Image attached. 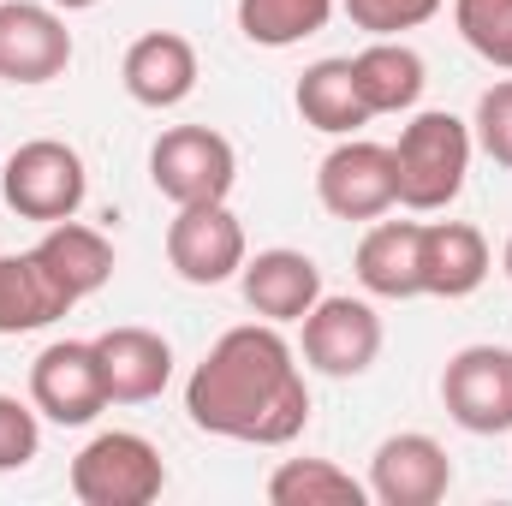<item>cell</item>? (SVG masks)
I'll return each instance as SVG.
<instances>
[{
    "mask_svg": "<svg viewBox=\"0 0 512 506\" xmlns=\"http://www.w3.org/2000/svg\"><path fill=\"white\" fill-rule=\"evenodd\" d=\"M185 417L239 447H292L310 429V381L274 322L227 328L185 381Z\"/></svg>",
    "mask_w": 512,
    "mask_h": 506,
    "instance_id": "cell-1",
    "label": "cell"
},
{
    "mask_svg": "<svg viewBox=\"0 0 512 506\" xmlns=\"http://www.w3.org/2000/svg\"><path fill=\"white\" fill-rule=\"evenodd\" d=\"M477 137L459 114L447 108H423L411 114V126L393 143V173H399V209L411 215H441L447 203H459L465 173H471Z\"/></svg>",
    "mask_w": 512,
    "mask_h": 506,
    "instance_id": "cell-2",
    "label": "cell"
},
{
    "mask_svg": "<svg viewBox=\"0 0 512 506\" xmlns=\"http://www.w3.org/2000/svg\"><path fill=\"white\" fill-rule=\"evenodd\" d=\"M90 197V167L72 143L60 137H30L6 155L0 167V203L18 215V221H36V227H54V221H72Z\"/></svg>",
    "mask_w": 512,
    "mask_h": 506,
    "instance_id": "cell-3",
    "label": "cell"
},
{
    "mask_svg": "<svg viewBox=\"0 0 512 506\" xmlns=\"http://www.w3.org/2000/svg\"><path fill=\"white\" fill-rule=\"evenodd\" d=\"M149 185L173 203H227L239 185V149L215 126H167L149 143Z\"/></svg>",
    "mask_w": 512,
    "mask_h": 506,
    "instance_id": "cell-4",
    "label": "cell"
},
{
    "mask_svg": "<svg viewBox=\"0 0 512 506\" xmlns=\"http://www.w3.org/2000/svg\"><path fill=\"white\" fill-rule=\"evenodd\" d=\"M167 489V465L149 435L137 429H102L72 459V495L84 506H149Z\"/></svg>",
    "mask_w": 512,
    "mask_h": 506,
    "instance_id": "cell-5",
    "label": "cell"
},
{
    "mask_svg": "<svg viewBox=\"0 0 512 506\" xmlns=\"http://www.w3.org/2000/svg\"><path fill=\"white\" fill-rule=\"evenodd\" d=\"M382 316H376V304L370 298H352V292H340V298H316V310L304 316V364L316 370V376L328 381H358L376 370V358H382Z\"/></svg>",
    "mask_w": 512,
    "mask_h": 506,
    "instance_id": "cell-6",
    "label": "cell"
},
{
    "mask_svg": "<svg viewBox=\"0 0 512 506\" xmlns=\"http://www.w3.org/2000/svg\"><path fill=\"white\" fill-rule=\"evenodd\" d=\"M316 203L334 221H382L387 209H399L393 149L370 137H340L316 167Z\"/></svg>",
    "mask_w": 512,
    "mask_h": 506,
    "instance_id": "cell-7",
    "label": "cell"
},
{
    "mask_svg": "<svg viewBox=\"0 0 512 506\" xmlns=\"http://www.w3.org/2000/svg\"><path fill=\"white\" fill-rule=\"evenodd\" d=\"M441 405L465 435H507L512 429V346L477 340L459 346L441 370Z\"/></svg>",
    "mask_w": 512,
    "mask_h": 506,
    "instance_id": "cell-8",
    "label": "cell"
},
{
    "mask_svg": "<svg viewBox=\"0 0 512 506\" xmlns=\"http://www.w3.org/2000/svg\"><path fill=\"white\" fill-rule=\"evenodd\" d=\"M30 405L60 423V429H84L108 411V381H102V358L96 340H54L36 352L30 364Z\"/></svg>",
    "mask_w": 512,
    "mask_h": 506,
    "instance_id": "cell-9",
    "label": "cell"
},
{
    "mask_svg": "<svg viewBox=\"0 0 512 506\" xmlns=\"http://www.w3.org/2000/svg\"><path fill=\"white\" fill-rule=\"evenodd\" d=\"M72 66V30L60 6L42 0H0V84H54Z\"/></svg>",
    "mask_w": 512,
    "mask_h": 506,
    "instance_id": "cell-10",
    "label": "cell"
},
{
    "mask_svg": "<svg viewBox=\"0 0 512 506\" xmlns=\"http://www.w3.org/2000/svg\"><path fill=\"white\" fill-rule=\"evenodd\" d=\"M245 227L227 203H191L167 221V262L185 286H221L245 268Z\"/></svg>",
    "mask_w": 512,
    "mask_h": 506,
    "instance_id": "cell-11",
    "label": "cell"
},
{
    "mask_svg": "<svg viewBox=\"0 0 512 506\" xmlns=\"http://www.w3.org/2000/svg\"><path fill=\"white\" fill-rule=\"evenodd\" d=\"M453 489V459L435 435L399 429L370 459V501L382 506H441Z\"/></svg>",
    "mask_w": 512,
    "mask_h": 506,
    "instance_id": "cell-12",
    "label": "cell"
},
{
    "mask_svg": "<svg viewBox=\"0 0 512 506\" xmlns=\"http://www.w3.org/2000/svg\"><path fill=\"white\" fill-rule=\"evenodd\" d=\"M197 78H203L197 48H191V36H179V30H149V36H137L126 48V60H120L126 96L137 108H155V114L191 102Z\"/></svg>",
    "mask_w": 512,
    "mask_h": 506,
    "instance_id": "cell-13",
    "label": "cell"
},
{
    "mask_svg": "<svg viewBox=\"0 0 512 506\" xmlns=\"http://www.w3.org/2000/svg\"><path fill=\"white\" fill-rule=\"evenodd\" d=\"M239 286H245V304H251L262 322L286 328V322H304V316L316 310V298H322V268H316V256L274 245V251L245 256Z\"/></svg>",
    "mask_w": 512,
    "mask_h": 506,
    "instance_id": "cell-14",
    "label": "cell"
},
{
    "mask_svg": "<svg viewBox=\"0 0 512 506\" xmlns=\"http://www.w3.org/2000/svg\"><path fill=\"white\" fill-rule=\"evenodd\" d=\"M96 358L108 381V405H149L173 381V346L155 328H108L96 334Z\"/></svg>",
    "mask_w": 512,
    "mask_h": 506,
    "instance_id": "cell-15",
    "label": "cell"
},
{
    "mask_svg": "<svg viewBox=\"0 0 512 506\" xmlns=\"http://www.w3.org/2000/svg\"><path fill=\"white\" fill-rule=\"evenodd\" d=\"M352 268L370 298H423V221H376L358 239Z\"/></svg>",
    "mask_w": 512,
    "mask_h": 506,
    "instance_id": "cell-16",
    "label": "cell"
},
{
    "mask_svg": "<svg viewBox=\"0 0 512 506\" xmlns=\"http://www.w3.org/2000/svg\"><path fill=\"white\" fill-rule=\"evenodd\" d=\"M495 256L471 221H423V298H471Z\"/></svg>",
    "mask_w": 512,
    "mask_h": 506,
    "instance_id": "cell-17",
    "label": "cell"
},
{
    "mask_svg": "<svg viewBox=\"0 0 512 506\" xmlns=\"http://www.w3.org/2000/svg\"><path fill=\"white\" fill-rule=\"evenodd\" d=\"M292 102H298V120L310 131H322V137H358V131L376 120L370 102H364V90H358L352 54H346V60H316V66H304Z\"/></svg>",
    "mask_w": 512,
    "mask_h": 506,
    "instance_id": "cell-18",
    "label": "cell"
},
{
    "mask_svg": "<svg viewBox=\"0 0 512 506\" xmlns=\"http://www.w3.org/2000/svg\"><path fill=\"white\" fill-rule=\"evenodd\" d=\"M66 310H72L66 286L42 268V256L36 251L0 256V334H6V340L54 328Z\"/></svg>",
    "mask_w": 512,
    "mask_h": 506,
    "instance_id": "cell-19",
    "label": "cell"
},
{
    "mask_svg": "<svg viewBox=\"0 0 512 506\" xmlns=\"http://www.w3.org/2000/svg\"><path fill=\"white\" fill-rule=\"evenodd\" d=\"M352 72H358V90L370 102V114H411L423 102V84H429V66L411 42L399 36H370L364 54H352Z\"/></svg>",
    "mask_w": 512,
    "mask_h": 506,
    "instance_id": "cell-20",
    "label": "cell"
},
{
    "mask_svg": "<svg viewBox=\"0 0 512 506\" xmlns=\"http://www.w3.org/2000/svg\"><path fill=\"white\" fill-rule=\"evenodd\" d=\"M36 256H42V268L66 286L72 304H84L90 292H102V286L114 280V245H108L96 227H84L78 215H72V221H54V227L36 239Z\"/></svg>",
    "mask_w": 512,
    "mask_h": 506,
    "instance_id": "cell-21",
    "label": "cell"
},
{
    "mask_svg": "<svg viewBox=\"0 0 512 506\" xmlns=\"http://www.w3.org/2000/svg\"><path fill=\"white\" fill-rule=\"evenodd\" d=\"M340 0H239V36L251 48H298L328 30Z\"/></svg>",
    "mask_w": 512,
    "mask_h": 506,
    "instance_id": "cell-22",
    "label": "cell"
},
{
    "mask_svg": "<svg viewBox=\"0 0 512 506\" xmlns=\"http://www.w3.org/2000/svg\"><path fill=\"white\" fill-rule=\"evenodd\" d=\"M268 501L274 506H364L370 483H358L334 459H280L274 477H268Z\"/></svg>",
    "mask_w": 512,
    "mask_h": 506,
    "instance_id": "cell-23",
    "label": "cell"
},
{
    "mask_svg": "<svg viewBox=\"0 0 512 506\" xmlns=\"http://www.w3.org/2000/svg\"><path fill=\"white\" fill-rule=\"evenodd\" d=\"M453 30L477 60L512 72V0H453Z\"/></svg>",
    "mask_w": 512,
    "mask_h": 506,
    "instance_id": "cell-24",
    "label": "cell"
},
{
    "mask_svg": "<svg viewBox=\"0 0 512 506\" xmlns=\"http://www.w3.org/2000/svg\"><path fill=\"white\" fill-rule=\"evenodd\" d=\"M447 0H340V12L352 18V30L364 36H405V30H423Z\"/></svg>",
    "mask_w": 512,
    "mask_h": 506,
    "instance_id": "cell-25",
    "label": "cell"
},
{
    "mask_svg": "<svg viewBox=\"0 0 512 506\" xmlns=\"http://www.w3.org/2000/svg\"><path fill=\"white\" fill-rule=\"evenodd\" d=\"M42 453V411L18 393H0V477L24 471Z\"/></svg>",
    "mask_w": 512,
    "mask_h": 506,
    "instance_id": "cell-26",
    "label": "cell"
},
{
    "mask_svg": "<svg viewBox=\"0 0 512 506\" xmlns=\"http://www.w3.org/2000/svg\"><path fill=\"white\" fill-rule=\"evenodd\" d=\"M471 137H477V149H483L495 167H507V173H512V78L489 84V90L477 96V120H471Z\"/></svg>",
    "mask_w": 512,
    "mask_h": 506,
    "instance_id": "cell-27",
    "label": "cell"
},
{
    "mask_svg": "<svg viewBox=\"0 0 512 506\" xmlns=\"http://www.w3.org/2000/svg\"><path fill=\"white\" fill-rule=\"evenodd\" d=\"M48 6H60V12H90V6H102V0H48Z\"/></svg>",
    "mask_w": 512,
    "mask_h": 506,
    "instance_id": "cell-28",
    "label": "cell"
},
{
    "mask_svg": "<svg viewBox=\"0 0 512 506\" xmlns=\"http://www.w3.org/2000/svg\"><path fill=\"white\" fill-rule=\"evenodd\" d=\"M501 268H507V280H512V239H507V251H501Z\"/></svg>",
    "mask_w": 512,
    "mask_h": 506,
    "instance_id": "cell-29",
    "label": "cell"
}]
</instances>
